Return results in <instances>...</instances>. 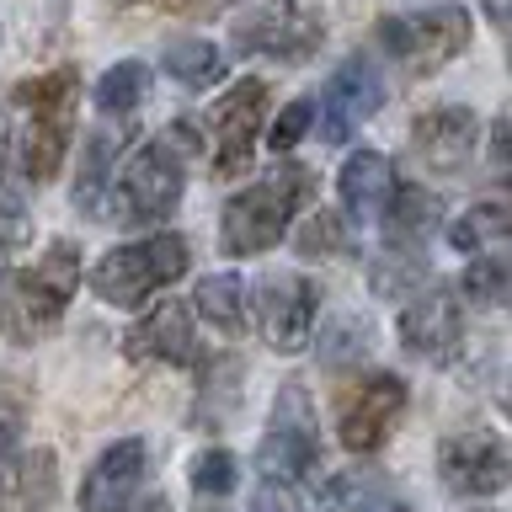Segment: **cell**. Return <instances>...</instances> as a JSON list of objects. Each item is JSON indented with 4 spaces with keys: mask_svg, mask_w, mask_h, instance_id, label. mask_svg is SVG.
Segmentation results:
<instances>
[{
    "mask_svg": "<svg viewBox=\"0 0 512 512\" xmlns=\"http://www.w3.org/2000/svg\"><path fill=\"white\" fill-rule=\"evenodd\" d=\"M406 411V379L400 374H363L358 384H347L342 406H336V438L352 454H374V448L390 438L395 416Z\"/></svg>",
    "mask_w": 512,
    "mask_h": 512,
    "instance_id": "obj_10",
    "label": "cell"
},
{
    "mask_svg": "<svg viewBox=\"0 0 512 512\" xmlns=\"http://www.w3.org/2000/svg\"><path fill=\"white\" fill-rule=\"evenodd\" d=\"M267 80H235L208 112L214 128V176H240L256 155V134L267 128Z\"/></svg>",
    "mask_w": 512,
    "mask_h": 512,
    "instance_id": "obj_9",
    "label": "cell"
},
{
    "mask_svg": "<svg viewBox=\"0 0 512 512\" xmlns=\"http://www.w3.org/2000/svg\"><path fill=\"white\" fill-rule=\"evenodd\" d=\"M480 6H486V16H491V22L512 27V0H480Z\"/></svg>",
    "mask_w": 512,
    "mask_h": 512,
    "instance_id": "obj_36",
    "label": "cell"
},
{
    "mask_svg": "<svg viewBox=\"0 0 512 512\" xmlns=\"http://www.w3.org/2000/svg\"><path fill=\"white\" fill-rule=\"evenodd\" d=\"M512 240V203H475L448 224V246L464 256H496Z\"/></svg>",
    "mask_w": 512,
    "mask_h": 512,
    "instance_id": "obj_19",
    "label": "cell"
},
{
    "mask_svg": "<svg viewBox=\"0 0 512 512\" xmlns=\"http://www.w3.org/2000/svg\"><path fill=\"white\" fill-rule=\"evenodd\" d=\"M491 166L512 182V102L496 112V123H491Z\"/></svg>",
    "mask_w": 512,
    "mask_h": 512,
    "instance_id": "obj_34",
    "label": "cell"
},
{
    "mask_svg": "<svg viewBox=\"0 0 512 512\" xmlns=\"http://www.w3.org/2000/svg\"><path fill=\"white\" fill-rule=\"evenodd\" d=\"M438 470L454 496H496L512 480V448L486 427H464L443 438Z\"/></svg>",
    "mask_w": 512,
    "mask_h": 512,
    "instance_id": "obj_11",
    "label": "cell"
},
{
    "mask_svg": "<svg viewBox=\"0 0 512 512\" xmlns=\"http://www.w3.org/2000/svg\"><path fill=\"white\" fill-rule=\"evenodd\" d=\"M80 288V251L75 240H54L43 262L16 267L0 278V336L16 347H32L43 331H54Z\"/></svg>",
    "mask_w": 512,
    "mask_h": 512,
    "instance_id": "obj_2",
    "label": "cell"
},
{
    "mask_svg": "<svg viewBox=\"0 0 512 512\" xmlns=\"http://www.w3.org/2000/svg\"><path fill=\"white\" fill-rule=\"evenodd\" d=\"M299 251L304 256H352V230L342 214H310V224H299Z\"/></svg>",
    "mask_w": 512,
    "mask_h": 512,
    "instance_id": "obj_28",
    "label": "cell"
},
{
    "mask_svg": "<svg viewBox=\"0 0 512 512\" xmlns=\"http://www.w3.org/2000/svg\"><path fill=\"white\" fill-rule=\"evenodd\" d=\"M144 443L139 438H123L96 454V464L86 470V480H80V512H123L128 502H134L139 480H144Z\"/></svg>",
    "mask_w": 512,
    "mask_h": 512,
    "instance_id": "obj_16",
    "label": "cell"
},
{
    "mask_svg": "<svg viewBox=\"0 0 512 512\" xmlns=\"http://www.w3.org/2000/svg\"><path fill=\"white\" fill-rule=\"evenodd\" d=\"M326 43V16L310 0H262L246 16H235V48L240 54H267L283 64H304Z\"/></svg>",
    "mask_w": 512,
    "mask_h": 512,
    "instance_id": "obj_7",
    "label": "cell"
},
{
    "mask_svg": "<svg viewBox=\"0 0 512 512\" xmlns=\"http://www.w3.org/2000/svg\"><path fill=\"white\" fill-rule=\"evenodd\" d=\"M107 166H112V134L102 128V134L86 139V160H80V182H75V203L91 208L102 203V187H107Z\"/></svg>",
    "mask_w": 512,
    "mask_h": 512,
    "instance_id": "obj_26",
    "label": "cell"
},
{
    "mask_svg": "<svg viewBox=\"0 0 512 512\" xmlns=\"http://www.w3.org/2000/svg\"><path fill=\"white\" fill-rule=\"evenodd\" d=\"M310 123H315V102H310V96H299V102H288V107L278 112V123H272L267 144H272L278 155H288L304 134H310Z\"/></svg>",
    "mask_w": 512,
    "mask_h": 512,
    "instance_id": "obj_30",
    "label": "cell"
},
{
    "mask_svg": "<svg viewBox=\"0 0 512 512\" xmlns=\"http://www.w3.org/2000/svg\"><path fill=\"white\" fill-rule=\"evenodd\" d=\"M379 107H384V75L374 70V59L368 54L342 59V70L326 86V139L331 144L352 139Z\"/></svg>",
    "mask_w": 512,
    "mask_h": 512,
    "instance_id": "obj_15",
    "label": "cell"
},
{
    "mask_svg": "<svg viewBox=\"0 0 512 512\" xmlns=\"http://www.w3.org/2000/svg\"><path fill=\"white\" fill-rule=\"evenodd\" d=\"M144 512H171V502H166V496H150V502H144Z\"/></svg>",
    "mask_w": 512,
    "mask_h": 512,
    "instance_id": "obj_38",
    "label": "cell"
},
{
    "mask_svg": "<svg viewBox=\"0 0 512 512\" xmlns=\"http://www.w3.org/2000/svg\"><path fill=\"white\" fill-rule=\"evenodd\" d=\"M358 336H368L358 320H347V326H331V347H326V363L336 368V363H347L352 352H363L368 342H358Z\"/></svg>",
    "mask_w": 512,
    "mask_h": 512,
    "instance_id": "obj_35",
    "label": "cell"
},
{
    "mask_svg": "<svg viewBox=\"0 0 512 512\" xmlns=\"http://www.w3.org/2000/svg\"><path fill=\"white\" fill-rule=\"evenodd\" d=\"M326 507H336V512H379L374 480H368V475H342V480H331Z\"/></svg>",
    "mask_w": 512,
    "mask_h": 512,
    "instance_id": "obj_31",
    "label": "cell"
},
{
    "mask_svg": "<svg viewBox=\"0 0 512 512\" xmlns=\"http://www.w3.org/2000/svg\"><path fill=\"white\" fill-rule=\"evenodd\" d=\"M123 352H128V358H139V363H192V358H198V336H192V310H187L182 299L155 304V310L144 315L134 331H128Z\"/></svg>",
    "mask_w": 512,
    "mask_h": 512,
    "instance_id": "obj_17",
    "label": "cell"
},
{
    "mask_svg": "<svg viewBox=\"0 0 512 512\" xmlns=\"http://www.w3.org/2000/svg\"><path fill=\"white\" fill-rule=\"evenodd\" d=\"M187 267H192V251L182 235H144V240H128V246H112L91 267V294L112 304V310H139L150 294L171 288Z\"/></svg>",
    "mask_w": 512,
    "mask_h": 512,
    "instance_id": "obj_5",
    "label": "cell"
},
{
    "mask_svg": "<svg viewBox=\"0 0 512 512\" xmlns=\"http://www.w3.org/2000/svg\"><path fill=\"white\" fill-rule=\"evenodd\" d=\"M400 342L427 363H454L464 347V299L454 288H416L400 310Z\"/></svg>",
    "mask_w": 512,
    "mask_h": 512,
    "instance_id": "obj_12",
    "label": "cell"
},
{
    "mask_svg": "<svg viewBox=\"0 0 512 512\" xmlns=\"http://www.w3.org/2000/svg\"><path fill=\"white\" fill-rule=\"evenodd\" d=\"M315 315H320V283L299 278V272L267 278L262 299H256V320H262V336L272 352H299L315 331Z\"/></svg>",
    "mask_w": 512,
    "mask_h": 512,
    "instance_id": "obj_13",
    "label": "cell"
},
{
    "mask_svg": "<svg viewBox=\"0 0 512 512\" xmlns=\"http://www.w3.org/2000/svg\"><path fill=\"white\" fill-rule=\"evenodd\" d=\"M384 219H390V235L395 240H427L438 230V198H427L422 187H395L390 208H384Z\"/></svg>",
    "mask_w": 512,
    "mask_h": 512,
    "instance_id": "obj_24",
    "label": "cell"
},
{
    "mask_svg": "<svg viewBox=\"0 0 512 512\" xmlns=\"http://www.w3.org/2000/svg\"><path fill=\"white\" fill-rule=\"evenodd\" d=\"M160 70H166L176 86L203 91L224 75V54L208 38H176V43H166V54H160Z\"/></svg>",
    "mask_w": 512,
    "mask_h": 512,
    "instance_id": "obj_22",
    "label": "cell"
},
{
    "mask_svg": "<svg viewBox=\"0 0 512 512\" xmlns=\"http://www.w3.org/2000/svg\"><path fill=\"white\" fill-rule=\"evenodd\" d=\"M315 411L310 400H304L299 384H283L278 390V406H272V422L262 432V448H256V470L262 480H288V486H299L304 475L315 470Z\"/></svg>",
    "mask_w": 512,
    "mask_h": 512,
    "instance_id": "obj_8",
    "label": "cell"
},
{
    "mask_svg": "<svg viewBox=\"0 0 512 512\" xmlns=\"http://www.w3.org/2000/svg\"><path fill=\"white\" fill-rule=\"evenodd\" d=\"M422 262H416V251L411 246H400V251H384V262H374V288L379 294H406V288L422 278Z\"/></svg>",
    "mask_w": 512,
    "mask_h": 512,
    "instance_id": "obj_29",
    "label": "cell"
},
{
    "mask_svg": "<svg viewBox=\"0 0 512 512\" xmlns=\"http://www.w3.org/2000/svg\"><path fill=\"white\" fill-rule=\"evenodd\" d=\"M315 192V176L304 166H278L267 171L262 182H251L246 192H235L224 203V219H219V240L230 256H262L272 251L278 240L288 235L299 203Z\"/></svg>",
    "mask_w": 512,
    "mask_h": 512,
    "instance_id": "obj_4",
    "label": "cell"
},
{
    "mask_svg": "<svg viewBox=\"0 0 512 512\" xmlns=\"http://www.w3.org/2000/svg\"><path fill=\"white\" fill-rule=\"evenodd\" d=\"M475 144H480V118L470 107H432L411 123V155L427 171H443V176L464 171Z\"/></svg>",
    "mask_w": 512,
    "mask_h": 512,
    "instance_id": "obj_14",
    "label": "cell"
},
{
    "mask_svg": "<svg viewBox=\"0 0 512 512\" xmlns=\"http://www.w3.org/2000/svg\"><path fill=\"white\" fill-rule=\"evenodd\" d=\"M507 59H512V43H507Z\"/></svg>",
    "mask_w": 512,
    "mask_h": 512,
    "instance_id": "obj_40",
    "label": "cell"
},
{
    "mask_svg": "<svg viewBox=\"0 0 512 512\" xmlns=\"http://www.w3.org/2000/svg\"><path fill=\"white\" fill-rule=\"evenodd\" d=\"M507 283H512V267L502 256H470V267H464V278H459V294L470 304H496L507 294Z\"/></svg>",
    "mask_w": 512,
    "mask_h": 512,
    "instance_id": "obj_25",
    "label": "cell"
},
{
    "mask_svg": "<svg viewBox=\"0 0 512 512\" xmlns=\"http://www.w3.org/2000/svg\"><path fill=\"white\" fill-rule=\"evenodd\" d=\"M240 480V464L230 448H203L198 459H192V491L198 496H230Z\"/></svg>",
    "mask_w": 512,
    "mask_h": 512,
    "instance_id": "obj_27",
    "label": "cell"
},
{
    "mask_svg": "<svg viewBox=\"0 0 512 512\" xmlns=\"http://www.w3.org/2000/svg\"><path fill=\"white\" fill-rule=\"evenodd\" d=\"M198 150L192 139V123H171V134L144 139L128 166L118 171V187H112V219L123 224H155L166 219L176 203H182L187 187V155Z\"/></svg>",
    "mask_w": 512,
    "mask_h": 512,
    "instance_id": "obj_3",
    "label": "cell"
},
{
    "mask_svg": "<svg viewBox=\"0 0 512 512\" xmlns=\"http://www.w3.org/2000/svg\"><path fill=\"white\" fill-rule=\"evenodd\" d=\"M192 310H198L219 336H240L246 331V283L235 272H208L192 294Z\"/></svg>",
    "mask_w": 512,
    "mask_h": 512,
    "instance_id": "obj_20",
    "label": "cell"
},
{
    "mask_svg": "<svg viewBox=\"0 0 512 512\" xmlns=\"http://www.w3.org/2000/svg\"><path fill=\"white\" fill-rule=\"evenodd\" d=\"M48 496H54V454L48 448L16 459L0 480V512H38Z\"/></svg>",
    "mask_w": 512,
    "mask_h": 512,
    "instance_id": "obj_21",
    "label": "cell"
},
{
    "mask_svg": "<svg viewBox=\"0 0 512 512\" xmlns=\"http://www.w3.org/2000/svg\"><path fill=\"white\" fill-rule=\"evenodd\" d=\"M251 512H310V502H304L299 486H288V480H262Z\"/></svg>",
    "mask_w": 512,
    "mask_h": 512,
    "instance_id": "obj_33",
    "label": "cell"
},
{
    "mask_svg": "<svg viewBox=\"0 0 512 512\" xmlns=\"http://www.w3.org/2000/svg\"><path fill=\"white\" fill-rule=\"evenodd\" d=\"M11 443H16V422H11V416H0V459L11 454Z\"/></svg>",
    "mask_w": 512,
    "mask_h": 512,
    "instance_id": "obj_37",
    "label": "cell"
},
{
    "mask_svg": "<svg viewBox=\"0 0 512 512\" xmlns=\"http://www.w3.org/2000/svg\"><path fill=\"white\" fill-rule=\"evenodd\" d=\"M27 208H22V198H16V192L0 182V251H16L27 240Z\"/></svg>",
    "mask_w": 512,
    "mask_h": 512,
    "instance_id": "obj_32",
    "label": "cell"
},
{
    "mask_svg": "<svg viewBox=\"0 0 512 512\" xmlns=\"http://www.w3.org/2000/svg\"><path fill=\"white\" fill-rule=\"evenodd\" d=\"M336 187H342V208H347V214L374 219V214H384V208H390V198H395V166H390L379 150H358V155H347V166H342V176H336Z\"/></svg>",
    "mask_w": 512,
    "mask_h": 512,
    "instance_id": "obj_18",
    "label": "cell"
},
{
    "mask_svg": "<svg viewBox=\"0 0 512 512\" xmlns=\"http://www.w3.org/2000/svg\"><path fill=\"white\" fill-rule=\"evenodd\" d=\"M470 11L464 6H432L411 16H384L379 22V48L390 54L406 75H438L470 48Z\"/></svg>",
    "mask_w": 512,
    "mask_h": 512,
    "instance_id": "obj_6",
    "label": "cell"
},
{
    "mask_svg": "<svg viewBox=\"0 0 512 512\" xmlns=\"http://www.w3.org/2000/svg\"><path fill=\"white\" fill-rule=\"evenodd\" d=\"M470 512H496V507H470Z\"/></svg>",
    "mask_w": 512,
    "mask_h": 512,
    "instance_id": "obj_39",
    "label": "cell"
},
{
    "mask_svg": "<svg viewBox=\"0 0 512 512\" xmlns=\"http://www.w3.org/2000/svg\"><path fill=\"white\" fill-rule=\"evenodd\" d=\"M75 107H80V75L64 70L32 75L11 91L6 107V139H11V166L27 182H54L70 150V128H75Z\"/></svg>",
    "mask_w": 512,
    "mask_h": 512,
    "instance_id": "obj_1",
    "label": "cell"
},
{
    "mask_svg": "<svg viewBox=\"0 0 512 512\" xmlns=\"http://www.w3.org/2000/svg\"><path fill=\"white\" fill-rule=\"evenodd\" d=\"M144 91H150V70H144L139 59H123V64H112V70L96 80L91 102H96L102 118H128V112L144 102Z\"/></svg>",
    "mask_w": 512,
    "mask_h": 512,
    "instance_id": "obj_23",
    "label": "cell"
}]
</instances>
